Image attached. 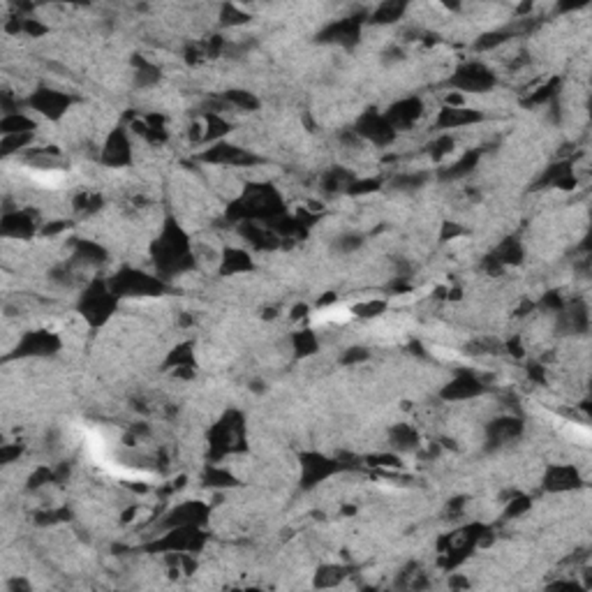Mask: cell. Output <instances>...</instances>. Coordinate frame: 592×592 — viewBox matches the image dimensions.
<instances>
[{"label": "cell", "mask_w": 592, "mask_h": 592, "mask_svg": "<svg viewBox=\"0 0 592 592\" xmlns=\"http://www.w3.org/2000/svg\"><path fill=\"white\" fill-rule=\"evenodd\" d=\"M352 320V310L347 305H329L317 313L310 315V324L313 327H324V324H345Z\"/></svg>", "instance_id": "6da1fadb"}, {"label": "cell", "mask_w": 592, "mask_h": 592, "mask_svg": "<svg viewBox=\"0 0 592 592\" xmlns=\"http://www.w3.org/2000/svg\"><path fill=\"white\" fill-rule=\"evenodd\" d=\"M28 176H30V181L37 183V186L44 190H56L65 181V174H63V171H30Z\"/></svg>", "instance_id": "7a4b0ae2"}]
</instances>
